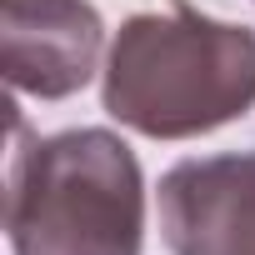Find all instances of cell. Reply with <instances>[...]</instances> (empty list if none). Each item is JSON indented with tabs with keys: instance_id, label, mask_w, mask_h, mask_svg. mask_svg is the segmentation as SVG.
Returning a JSON list of instances; mask_svg holds the SVG:
<instances>
[{
	"instance_id": "obj_1",
	"label": "cell",
	"mask_w": 255,
	"mask_h": 255,
	"mask_svg": "<svg viewBox=\"0 0 255 255\" xmlns=\"http://www.w3.org/2000/svg\"><path fill=\"white\" fill-rule=\"evenodd\" d=\"M100 105L150 140H195L255 105V30L215 20L190 0L130 15L100 70Z\"/></svg>"
},
{
	"instance_id": "obj_2",
	"label": "cell",
	"mask_w": 255,
	"mask_h": 255,
	"mask_svg": "<svg viewBox=\"0 0 255 255\" xmlns=\"http://www.w3.org/2000/svg\"><path fill=\"white\" fill-rule=\"evenodd\" d=\"M5 235L15 255H140L145 175L135 150L100 125L15 150Z\"/></svg>"
},
{
	"instance_id": "obj_3",
	"label": "cell",
	"mask_w": 255,
	"mask_h": 255,
	"mask_svg": "<svg viewBox=\"0 0 255 255\" xmlns=\"http://www.w3.org/2000/svg\"><path fill=\"white\" fill-rule=\"evenodd\" d=\"M105 55V20L90 0H5L0 70L15 95L65 100L90 85Z\"/></svg>"
},
{
	"instance_id": "obj_4",
	"label": "cell",
	"mask_w": 255,
	"mask_h": 255,
	"mask_svg": "<svg viewBox=\"0 0 255 255\" xmlns=\"http://www.w3.org/2000/svg\"><path fill=\"white\" fill-rule=\"evenodd\" d=\"M170 255H255V150L180 160L160 175Z\"/></svg>"
}]
</instances>
